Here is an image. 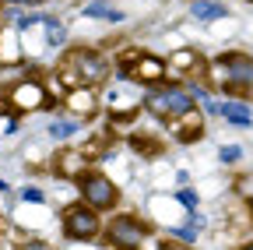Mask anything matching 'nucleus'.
<instances>
[{
    "label": "nucleus",
    "mask_w": 253,
    "mask_h": 250,
    "mask_svg": "<svg viewBox=\"0 0 253 250\" xmlns=\"http://www.w3.org/2000/svg\"><path fill=\"white\" fill-rule=\"evenodd\" d=\"M211 88H221L229 99H253V56L229 50V53H218L214 64H211Z\"/></svg>",
    "instance_id": "1"
},
{
    "label": "nucleus",
    "mask_w": 253,
    "mask_h": 250,
    "mask_svg": "<svg viewBox=\"0 0 253 250\" xmlns=\"http://www.w3.org/2000/svg\"><path fill=\"white\" fill-rule=\"evenodd\" d=\"M144 109L158 120H183L186 113H194L197 102L190 99V92L183 85H172V81H162V85H155V88H144Z\"/></svg>",
    "instance_id": "2"
},
{
    "label": "nucleus",
    "mask_w": 253,
    "mask_h": 250,
    "mask_svg": "<svg viewBox=\"0 0 253 250\" xmlns=\"http://www.w3.org/2000/svg\"><path fill=\"white\" fill-rule=\"evenodd\" d=\"M102 236H106L109 250H141L144 240L151 236V222H144V218H137L130 211H123V215H113L102 226Z\"/></svg>",
    "instance_id": "3"
},
{
    "label": "nucleus",
    "mask_w": 253,
    "mask_h": 250,
    "mask_svg": "<svg viewBox=\"0 0 253 250\" xmlns=\"http://www.w3.org/2000/svg\"><path fill=\"white\" fill-rule=\"evenodd\" d=\"M4 102L11 113H32V109H56V102L49 99V92L39 78H18L7 92H4Z\"/></svg>",
    "instance_id": "4"
},
{
    "label": "nucleus",
    "mask_w": 253,
    "mask_h": 250,
    "mask_svg": "<svg viewBox=\"0 0 253 250\" xmlns=\"http://www.w3.org/2000/svg\"><path fill=\"white\" fill-rule=\"evenodd\" d=\"M60 229H63V236H67V240L84 243V240H95V236L102 233V218H99V211H91L88 204L74 201V204L63 208V215H60Z\"/></svg>",
    "instance_id": "5"
},
{
    "label": "nucleus",
    "mask_w": 253,
    "mask_h": 250,
    "mask_svg": "<svg viewBox=\"0 0 253 250\" xmlns=\"http://www.w3.org/2000/svg\"><path fill=\"white\" fill-rule=\"evenodd\" d=\"M78 191H81V204H88L91 211H113L120 204V187L109 176H102V173L88 169L78 180Z\"/></svg>",
    "instance_id": "6"
},
{
    "label": "nucleus",
    "mask_w": 253,
    "mask_h": 250,
    "mask_svg": "<svg viewBox=\"0 0 253 250\" xmlns=\"http://www.w3.org/2000/svg\"><path fill=\"white\" fill-rule=\"evenodd\" d=\"M123 78H126V81H137V85H144V88H155V85L166 81V60L155 56V53H141Z\"/></svg>",
    "instance_id": "7"
},
{
    "label": "nucleus",
    "mask_w": 253,
    "mask_h": 250,
    "mask_svg": "<svg viewBox=\"0 0 253 250\" xmlns=\"http://www.w3.org/2000/svg\"><path fill=\"white\" fill-rule=\"evenodd\" d=\"M63 106H67V113L74 120L95 116L99 113V96H95V88H71V92H63Z\"/></svg>",
    "instance_id": "8"
},
{
    "label": "nucleus",
    "mask_w": 253,
    "mask_h": 250,
    "mask_svg": "<svg viewBox=\"0 0 253 250\" xmlns=\"http://www.w3.org/2000/svg\"><path fill=\"white\" fill-rule=\"evenodd\" d=\"M88 162H91V155H84V151H60L56 162H53V173L78 183V180L88 173Z\"/></svg>",
    "instance_id": "9"
},
{
    "label": "nucleus",
    "mask_w": 253,
    "mask_h": 250,
    "mask_svg": "<svg viewBox=\"0 0 253 250\" xmlns=\"http://www.w3.org/2000/svg\"><path fill=\"white\" fill-rule=\"evenodd\" d=\"M218 113L225 116L229 123H236V127H250V123H253L250 106H246V102H239V99H225V102H218Z\"/></svg>",
    "instance_id": "10"
},
{
    "label": "nucleus",
    "mask_w": 253,
    "mask_h": 250,
    "mask_svg": "<svg viewBox=\"0 0 253 250\" xmlns=\"http://www.w3.org/2000/svg\"><path fill=\"white\" fill-rule=\"evenodd\" d=\"M190 14L201 18V21H218V18H229L225 4H218V0H194V4H190Z\"/></svg>",
    "instance_id": "11"
},
{
    "label": "nucleus",
    "mask_w": 253,
    "mask_h": 250,
    "mask_svg": "<svg viewBox=\"0 0 253 250\" xmlns=\"http://www.w3.org/2000/svg\"><path fill=\"white\" fill-rule=\"evenodd\" d=\"M46 131H49V138H56V141H67V138L78 131V120H74V116H53Z\"/></svg>",
    "instance_id": "12"
},
{
    "label": "nucleus",
    "mask_w": 253,
    "mask_h": 250,
    "mask_svg": "<svg viewBox=\"0 0 253 250\" xmlns=\"http://www.w3.org/2000/svg\"><path fill=\"white\" fill-rule=\"evenodd\" d=\"M42 25H46V43H49V46H56V50H60L63 43H67V28H63V21H60V18H49V14H46V18H42Z\"/></svg>",
    "instance_id": "13"
},
{
    "label": "nucleus",
    "mask_w": 253,
    "mask_h": 250,
    "mask_svg": "<svg viewBox=\"0 0 253 250\" xmlns=\"http://www.w3.org/2000/svg\"><path fill=\"white\" fill-rule=\"evenodd\" d=\"M84 14H88V18H102V21H123V11L102 4V0H91V4H84Z\"/></svg>",
    "instance_id": "14"
},
{
    "label": "nucleus",
    "mask_w": 253,
    "mask_h": 250,
    "mask_svg": "<svg viewBox=\"0 0 253 250\" xmlns=\"http://www.w3.org/2000/svg\"><path fill=\"white\" fill-rule=\"evenodd\" d=\"M218 159L225 162V166H236V162L243 159V148H239V145H221V148H218Z\"/></svg>",
    "instance_id": "15"
},
{
    "label": "nucleus",
    "mask_w": 253,
    "mask_h": 250,
    "mask_svg": "<svg viewBox=\"0 0 253 250\" xmlns=\"http://www.w3.org/2000/svg\"><path fill=\"white\" fill-rule=\"evenodd\" d=\"M236 194H239V198H246V204L253 201V173H246V176H239V180H236Z\"/></svg>",
    "instance_id": "16"
},
{
    "label": "nucleus",
    "mask_w": 253,
    "mask_h": 250,
    "mask_svg": "<svg viewBox=\"0 0 253 250\" xmlns=\"http://www.w3.org/2000/svg\"><path fill=\"white\" fill-rule=\"evenodd\" d=\"M169 236H172V240H183V247H190V243L197 240V229H194V226H176Z\"/></svg>",
    "instance_id": "17"
},
{
    "label": "nucleus",
    "mask_w": 253,
    "mask_h": 250,
    "mask_svg": "<svg viewBox=\"0 0 253 250\" xmlns=\"http://www.w3.org/2000/svg\"><path fill=\"white\" fill-rule=\"evenodd\" d=\"M176 201L183 208H190V211H197V191H194V187H183V191L176 194Z\"/></svg>",
    "instance_id": "18"
},
{
    "label": "nucleus",
    "mask_w": 253,
    "mask_h": 250,
    "mask_svg": "<svg viewBox=\"0 0 253 250\" xmlns=\"http://www.w3.org/2000/svg\"><path fill=\"white\" fill-rule=\"evenodd\" d=\"M137 151H144V155H158V151H162V145H155V141H148V138H134L130 141Z\"/></svg>",
    "instance_id": "19"
},
{
    "label": "nucleus",
    "mask_w": 253,
    "mask_h": 250,
    "mask_svg": "<svg viewBox=\"0 0 253 250\" xmlns=\"http://www.w3.org/2000/svg\"><path fill=\"white\" fill-rule=\"evenodd\" d=\"M21 198H25L28 204H42V201H46V194L39 191V187H25V191H21Z\"/></svg>",
    "instance_id": "20"
},
{
    "label": "nucleus",
    "mask_w": 253,
    "mask_h": 250,
    "mask_svg": "<svg viewBox=\"0 0 253 250\" xmlns=\"http://www.w3.org/2000/svg\"><path fill=\"white\" fill-rule=\"evenodd\" d=\"M18 250H53V247H49L46 240H21Z\"/></svg>",
    "instance_id": "21"
},
{
    "label": "nucleus",
    "mask_w": 253,
    "mask_h": 250,
    "mask_svg": "<svg viewBox=\"0 0 253 250\" xmlns=\"http://www.w3.org/2000/svg\"><path fill=\"white\" fill-rule=\"evenodd\" d=\"M0 4H11V7H39L46 0H0Z\"/></svg>",
    "instance_id": "22"
},
{
    "label": "nucleus",
    "mask_w": 253,
    "mask_h": 250,
    "mask_svg": "<svg viewBox=\"0 0 253 250\" xmlns=\"http://www.w3.org/2000/svg\"><path fill=\"white\" fill-rule=\"evenodd\" d=\"M158 250H190V247H183V243H169V240H162V243H158Z\"/></svg>",
    "instance_id": "23"
},
{
    "label": "nucleus",
    "mask_w": 253,
    "mask_h": 250,
    "mask_svg": "<svg viewBox=\"0 0 253 250\" xmlns=\"http://www.w3.org/2000/svg\"><path fill=\"white\" fill-rule=\"evenodd\" d=\"M236 250H253V240H246V243H239Z\"/></svg>",
    "instance_id": "24"
},
{
    "label": "nucleus",
    "mask_w": 253,
    "mask_h": 250,
    "mask_svg": "<svg viewBox=\"0 0 253 250\" xmlns=\"http://www.w3.org/2000/svg\"><path fill=\"white\" fill-rule=\"evenodd\" d=\"M0 194H7V183H4V180H0Z\"/></svg>",
    "instance_id": "25"
},
{
    "label": "nucleus",
    "mask_w": 253,
    "mask_h": 250,
    "mask_svg": "<svg viewBox=\"0 0 253 250\" xmlns=\"http://www.w3.org/2000/svg\"><path fill=\"white\" fill-rule=\"evenodd\" d=\"M250 222H253V201H250Z\"/></svg>",
    "instance_id": "26"
},
{
    "label": "nucleus",
    "mask_w": 253,
    "mask_h": 250,
    "mask_svg": "<svg viewBox=\"0 0 253 250\" xmlns=\"http://www.w3.org/2000/svg\"><path fill=\"white\" fill-rule=\"evenodd\" d=\"M250 4H253V0H250Z\"/></svg>",
    "instance_id": "27"
}]
</instances>
